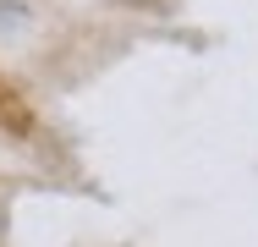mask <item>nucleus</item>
<instances>
[{
  "mask_svg": "<svg viewBox=\"0 0 258 247\" xmlns=\"http://www.w3.org/2000/svg\"><path fill=\"white\" fill-rule=\"evenodd\" d=\"M0 127H11V132H28L33 127V115H28V104L11 94L6 83H0Z\"/></svg>",
  "mask_w": 258,
  "mask_h": 247,
  "instance_id": "1",
  "label": "nucleus"
}]
</instances>
